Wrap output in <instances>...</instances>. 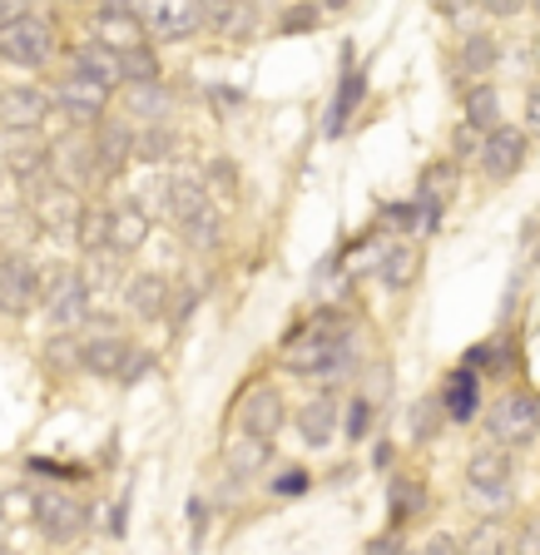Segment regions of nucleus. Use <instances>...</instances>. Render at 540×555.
I'll list each match as a JSON object with an SVG mask.
<instances>
[{
    "label": "nucleus",
    "instance_id": "obj_1",
    "mask_svg": "<svg viewBox=\"0 0 540 555\" xmlns=\"http://www.w3.org/2000/svg\"><path fill=\"white\" fill-rule=\"evenodd\" d=\"M287 358L283 367L298 377H318V382H343L357 367V337L352 333H327V327L298 323L287 333Z\"/></svg>",
    "mask_w": 540,
    "mask_h": 555
},
{
    "label": "nucleus",
    "instance_id": "obj_2",
    "mask_svg": "<svg viewBox=\"0 0 540 555\" xmlns=\"http://www.w3.org/2000/svg\"><path fill=\"white\" fill-rule=\"evenodd\" d=\"M60 55V35L46 15H15V21L0 25V60L15 69H46L50 60Z\"/></svg>",
    "mask_w": 540,
    "mask_h": 555
},
{
    "label": "nucleus",
    "instance_id": "obj_3",
    "mask_svg": "<svg viewBox=\"0 0 540 555\" xmlns=\"http://www.w3.org/2000/svg\"><path fill=\"white\" fill-rule=\"evenodd\" d=\"M25 194H30V204H25V208H30L35 229L46 233V238H55V243L75 238V219H80V208H85L80 189L60 184V179H46V184L25 189Z\"/></svg>",
    "mask_w": 540,
    "mask_h": 555
},
{
    "label": "nucleus",
    "instance_id": "obj_4",
    "mask_svg": "<svg viewBox=\"0 0 540 555\" xmlns=\"http://www.w3.org/2000/svg\"><path fill=\"white\" fill-rule=\"evenodd\" d=\"M35 302H46L50 327H80L90 318V288H85L80 268H50V273H40V298Z\"/></svg>",
    "mask_w": 540,
    "mask_h": 555
},
{
    "label": "nucleus",
    "instance_id": "obj_5",
    "mask_svg": "<svg viewBox=\"0 0 540 555\" xmlns=\"http://www.w3.org/2000/svg\"><path fill=\"white\" fill-rule=\"evenodd\" d=\"M530 159V129L520 125H501L486 129L481 134V150H476V164H481V173L491 179V184H511L520 169H526Z\"/></svg>",
    "mask_w": 540,
    "mask_h": 555
},
{
    "label": "nucleus",
    "instance_id": "obj_6",
    "mask_svg": "<svg viewBox=\"0 0 540 555\" xmlns=\"http://www.w3.org/2000/svg\"><path fill=\"white\" fill-rule=\"evenodd\" d=\"M144 35L150 40H169V46H184L204 30V0H139L134 5Z\"/></svg>",
    "mask_w": 540,
    "mask_h": 555
},
{
    "label": "nucleus",
    "instance_id": "obj_7",
    "mask_svg": "<svg viewBox=\"0 0 540 555\" xmlns=\"http://www.w3.org/2000/svg\"><path fill=\"white\" fill-rule=\"evenodd\" d=\"M55 109H65V119L75 129H94L100 125V115H110V100H115V85L104 80H90V75H75V69H65V80L55 85Z\"/></svg>",
    "mask_w": 540,
    "mask_h": 555
},
{
    "label": "nucleus",
    "instance_id": "obj_8",
    "mask_svg": "<svg viewBox=\"0 0 540 555\" xmlns=\"http://www.w3.org/2000/svg\"><path fill=\"white\" fill-rule=\"evenodd\" d=\"M30 520L50 545H69V541H80V531L90 526V511H85L75 496H65V491H35Z\"/></svg>",
    "mask_w": 540,
    "mask_h": 555
},
{
    "label": "nucleus",
    "instance_id": "obj_9",
    "mask_svg": "<svg viewBox=\"0 0 540 555\" xmlns=\"http://www.w3.org/2000/svg\"><path fill=\"white\" fill-rule=\"evenodd\" d=\"M511 476H516V462H511V451L496 441V447H476L472 462H466V491H472L481 506H506L511 496Z\"/></svg>",
    "mask_w": 540,
    "mask_h": 555
},
{
    "label": "nucleus",
    "instance_id": "obj_10",
    "mask_svg": "<svg viewBox=\"0 0 540 555\" xmlns=\"http://www.w3.org/2000/svg\"><path fill=\"white\" fill-rule=\"evenodd\" d=\"M0 169L21 189H35L50 179V144L40 129H5V150H0Z\"/></svg>",
    "mask_w": 540,
    "mask_h": 555
},
{
    "label": "nucleus",
    "instance_id": "obj_11",
    "mask_svg": "<svg viewBox=\"0 0 540 555\" xmlns=\"http://www.w3.org/2000/svg\"><path fill=\"white\" fill-rule=\"evenodd\" d=\"M90 159H94V179L115 184L119 173L134 164V125L115 115H100V125L90 134Z\"/></svg>",
    "mask_w": 540,
    "mask_h": 555
},
{
    "label": "nucleus",
    "instance_id": "obj_12",
    "mask_svg": "<svg viewBox=\"0 0 540 555\" xmlns=\"http://www.w3.org/2000/svg\"><path fill=\"white\" fill-rule=\"evenodd\" d=\"M491 431L501 437V447H530L540 431V402L530 387H516V392H506L501 402H496L491 412Z\"/></svg>",
    "mask_w": 540,
    "mask_h": 555
},
{
    "label": "nucleus",
    "instance_id": "obj_13",
    "mask_svg": "<svg viewBox=\"0 0 540 555\" xmlns=\"http://www.w3.org/2000/svg\"><path fill=\"white\" fill-rule=\"evenodd\" d=\"M40 298V268L15 248H0V312L5 318H25Z\"/></svg>",
    "mask_w": 540,
    "mask_h": 555
},
{
    "label": "nucleus",
    "instance_id": "obj_14",
    "mask_svg": "<svg viewBox=\"0 0 540 555\" xmlns=\"http://www.w3.org/2000/svg\"><path fill=\"white\" fill-rule=\"evenodd\" d=\"M154 233V219L150 208H139L134 198H119V204H104V248H115V254H139Z\"/></svg>",
    "mask_w": 540,
    "mask_h": 555
},
{
    "label": "nucleus",
    "instance_id": "obj_15",
    "mask_svg": "<svg viewBox=\"0 0 540 555\" xmlns=\"http://www.w3.org/2000/svg\"><path fill=\"white\" fill-rule=\"evenodd\" d=\"M55 115V100L40 85H5L0 90V129H40Z\"/></svg>",
    "mask_w": 540,
    "mask_h": 555
},
{
    "label": "nucleus",
    "instance_id": "obj_16",
    "mask_svg": "<svg viewBox=\"0 0 540 555\" xmlns=\"http://www.w3.org/2000/svg\"><path fill=\"white\" fill-rule=\"evenodd\" d=\"M119 302H125V318H134V323H159L164 308H169V278L164 273H129L125 283H119Z\"/></svg>",
    "mask_w": 540,
    "mask_h": 555
},
{
    "label": "nucleus",
    "instance_id": "obj_17",
    "mask_svg": "<svg viewBox=\"0 0 540 555\" xmlns=\"http://www.w3.org/2000/svg\"><path fill=\"white\" fill-rule=\"evenodd\" d=\"M362 94H368V69H357L352 46H343V75H337V94H333V104H327V139H343V129L352 125Z\"/></svg>",
    "mask_w": 540,
    "mask_h": 555
},
{
    "label": "nucleus",
    "instance_id": "obj_18",
    "mask_svg": "<svg viewBox=\"0 0 540 555\" xmlns=\"http://www.w3.org/2000/svg\"><path fill=\"white\" fill-rule=\"evenodd\" d=\"M437 402H441V416H447V422H461V427H466V422L481 412V372L466 367V362L451 367L447 382H441Z\"/></svg>",
    "mask_w": 540,
    "mask_h": 555
},
{
    "label": "nucleus",
    "instance_id": "obj_19",
    "mask_svg": "<svg viewBox=\"0 0 540 555\" xmlns=\"http://www.w3.org/2000/svg\"><path fill=\"white\" fill-rule=\"evenodd\" d=\"M283 422H287V406H283V392L278 387H254V392L243 397V406H239V431H248V437H268L273 441L278 431H283Z\"/></svg>",
    "mask_w": 540,
    "mask_h": 555
},
{
    "label": "nucleus",
    "instance_id": "obj_20",
    "mask_svg": "<svg viewBox=\"0 0 540 555\" xmlns=\"http://www.w3.org/2000/svg\"><path fill=\"white\" fill-rule=\"evenodd\" d=\"M129 347L134 343H129L119 327H94L90 337H80V367L94 372V377H115Z\"/></svg>",
    "mask_w": 540,
    "mask_h": 555
},
{
    "label": "nucleus",
    "instance_id": "obj_21",
    "mask_svg": "<svg viewBox=\"0 0 540 555\" xmlns=\"http://www.w3.org/2000/svg\"><path fill=\"white\" fill-rule=\"evenodd\" d=\"M50 179H60V184L69 189H85V184H100L94 179V159H90V139H60V144H50Z\"/></svg>",
    "mask_w": 540,
    "mask_h": 555
},
{
    "label": "nucleus",
    "instance_id": "obj_22",
    "mask_svg": "<svg viewBox=\"0 0 540 555\" xmlns=\"http://www.w3.org/2000/svg\"><path fill=\"white\" fill-rule=\"evenodd\" d=\"M208 189H204V179L198 173H179V169H169V179H164V194H159V208H164V219L179 229V223L189 219V214H198V208L208 204Z\"/></svg>",
    "mask_w": 540,
    "mask_h": 555
},
{
    "label": "nucleus",
    "instance_id": "obj_23",
    "mask_svg": "<svg viewBox=\"0 0 540 555\" xmlns=\"http://www.w3.org/2000/svg\"><path fill=\"white\" fill-rule=\"evenodd\" d=\"M179 150H184V134H179L169 119H154V125H134V164H150V169H169Z\"/></svg>",
    "mask_w": 540,
    "mask_h": 555
},
{
    "label": "nucleus",
    "instance_id": "obj_24",
    "mask_svg": "<svg viewBox=\"0 0 540 555\" xmlns=\"http://www.w3.org/2000/svg\"><path fill=\"white\" fill-rule=\"evenodd\" d=\"M337 397L333 392H318V397H308V402L298 406V416H293V427H298V437L308 441L312 451H322L327 441L337 437Z\"/></svg>",
    "mask_w": 540,
    "mask_h": 555
},
{
    "label": "nucleus",
    "instance_id": "obj_25",
    "mask_svg": "<svg viewBox=\"0 0 540 555\" xmlns=\"http://www.w3.org/2000/svg\"><path fill=\"white\" fill-rule=\"evenodd\" d=\"M173 115V90L164 80H134L125 85V119L129 125H154Z\"/></svg>",
    "mask_w": 540,
    "mask_h": 555
},
{
    "label": "nucleus",
    "instance_id": "obj_26",
    "mask_svg": "<svg viewBox=\"0 0 540 555\" xmlns=\"http://www.w3.org/2000/svg\"><path fill=\"white\" fill-rule=\"evenodd\" d=\"M94 40H104L110 50H125L150 40V35H144V21H139L134 5H94Z\"/></svg>",
    "mask_w": 540,
    "mask_h": 555
},
{
    "label": "nucleus",
    "instance_id": "obj_27",
    "mask_svg": "<svg viewBox=\"0 0 540 555\" xmlns=\"http://www.w3.org/2000/svg\"><path fill=\"white\" fill-rule=\"evenodd\" d=\"M65 69H75V75H90V80H104L119 90V55L104 40H80V46L65 50Z\"/></svg>",
    "mask_w": 540,
    "mask_h": 555
},
{
    "label": "nucleus",
    "instance_id": "obj_28",
    "mask_svg": "<svg viewBox=\"0 0 540 555\" xmlns=\"http://www.w3.org/2000/svg\"><path fill=\"white\" fill-rule=\"evenodd\" d=\"M377 283L382 288H391V293H407L416 283V273H422V254H416L412 243H387L377 254Z\"/></svg>",
    "mask_w": 540,
    "mask_h": 555
},
{
    "label": "nucleus",
    "instance_id": "obj_29",
    "mask_svg": "<svg viewBox=\"0 0 540 555\" xmlns=\"http://www.w3.org/2000/svg\"><path fill=\"white\" fill-rule=\"evenodd\" d=\"M80 278H85V288H90V308H94V302L110 298V293L125 283V254H115V248H90Z\"/></svg>",
    "mask_w": 540,
    "mask_h": 555
},
{
    "label": "nucleus",
    "instance_id": "obj_30",
    "mask_svg": "<svg viewBox=\"0 0 540 555\" xmlns=\"http://www.w3.org/2000/svg\"><path fill=\"white\" fill-rule=\"evenodd\" d=\"M173 233H179V243H184L189 254H214V248L223 243V214H219V204L208 198V204L198 208V214H189V219L179 223Z\"/></svg>",
    "mask_w": 540,
    "mask_h": 555
},
{
    "label": "nucleus",
    "instance_id": "obj_31",
    "mask_svg": "<svg viewBox=\"0 0 540 555\" xmlns=\"http://www.w3.org/2000/svg\"><path fill=\"white\" fill-rule=\"evenodd\" d=\"M457 65L466 80H486L491 69H501V40L491 30H476V35H461V50H457Z\"/></svg>",
    "mask_w": 540,
    "mask_h": 555
},
{
    "label": "nucleus",
    "instance_id": "obj_32",
    "mask_svg": "<svg viewBox=\"0 0 540 555\" xmlns=\"http://www.w3.org/2000/svg\"><path fill=\"white\" fill-rule=\"evenodd\" d=\"M268 462H273V441H268V437H248V431H239V437L229 441V451H223V466H229V476H239V481L258 476Z\"/></svg>",
    "mask_w": 540,
    "mask_h": 555
},
{
    "label": "nucleus",
    "instance_id": "obj_33",
    "mask_svg": "<svg viewBox=\"0 0 540 555\" xmlns=\"http://www.w3.org/2000/svg\"><path fill=\"white\" fill-rule=\"evenodd\" d=\"M461 115H466V125L472 129H496L501 125V90H496L491 80H472L466 90H461Z\"/></svg>",
    "mask_w": 540,
    "mask_h": 555
},
{
    "label": "nucleus",
    "instance_id": "obj_34",
    "mask_svg": "<svg viewBox=\"0 0 540 555\" xmlns=\"http://www.w3.org/2000/svg\"><path fill=\"white\" fill-rule=\"evenodd\" d=\"M422 511H426L422 476H391V481H387V516H391V526H412Z\"/></svg>",
    "mask_w": 540,
    "mask_h": 555
},
{
    "label": "nucleus",
    "instance_id": "obj_35",
    "mask_svg": "<svg viewBox=\"0 0 540 555\" xmlns=\"http://www.w3.org/2000/svg\"><path fill=\"white\" fill-rule=\"evenodd\" d=\"M254 25V5L248 0H204V30H219L223 40H239Z\"/></svg>",
    "mask_w": 540,
    "mask_h": 555
},
{
    "label": "nucleus",
    "instance_id": "obj_36",
    "mask_svg": "<svg viewBox=\"0 0 540 555\" xmlns=\"http://www.w3.org/2000/svg\"><path fill=\"white\" fill-rule=\"evenodd\" d=\"M119 55V85H134V80H164V60L154 50V40H139V46L115 50Z\"/></svg>",
    "mask_w": 540,
    "mask_h": 555
},
{
    "label": "nucleus",
    "instance_id": "obj_37",
    "mask_svg": "<svg viewBox=\"0 0 540 555\" xmlns=\"http://www.w3.org/2000/svg\"><path fill=\"white\" fill-rule=\"evenodd\" d=\"M46 362L55 372H80V337H75V327H55V333H50Z\"/></svg>",
    "mask_w": 540,
    "mask_h": 555
},
{
    "label": "nucleus",
    "instance_id": "obj_38",
    "mask_svg": "<svg viewBox=\"0 0 540 555\" xmlns=\"http://www.w3.org/2000/svg\"><path fill=\"white\" fill-rule=\"evenodd\" d=\"M204 189H208V194L233 198V194H239V164H233L229 154H214V159L204 164Z\"/></svg>",
    "mask_w": 540,
    "mask_h": 555
},
{
    "label": "nucleus",
    "instance_id": "obj_39",
    "mask_svg": "<svg viewBox=\"0 0 540 555\" xmlns=\"http://www.w3.org/2000/svg\"><path fill=\"white\" fill-rule=\"evenodd\" d=\"M75 243H80V254L104 248V204H85L80 208V219H75Z\"/></svg>",
    "mask_w": 540,
    "mask_h": 555
},
{
    "label": "nucleus",
    "instance_id": "obj_40",
    "mask_svg": "<svg viewBox=\"0 0 540 555\" xmlns=\"http://www.w3.org/2000/svg\"><path fill=\"white\" fill-rule=\"evenodd\" d=\"M337 422H343L347 441H362L372 427V397H347V412H337Z\"/></svg>",
    "mask_w": 540,
    "mask_h": 555
},
{
    "label": "nucleus",
    "instance_id": "obj_41",
    "mask_svg": "<svg viewBox=\"0 0 540 555\" xmlns=\"http://www.w3.org/2000/svg\"><path fill=\"white\" fill-rule=\"evenodd\" d=\"M318 21H322V5H312V0H293V5L283 11V21H278V30L298 35V30H312Z\"/></svg>",
    "mask_w": 540,
    "mask_h": 555
},
{
    "label": "nucleus",
    "instance_id": "obj_42",
    "mask_svg": "<svg viewBox=\"0 0 540 555\" xmlns=\"http://www.w3.org/2000/svg\"><path fill=\"white\" fill-rule=\"evenodd\" d=\"M466 367H476V372H506L511 367V347H501V343L472 347V352H466Z\"/></svg>",
    "mask_w": 540,
    "mask_h": 555
},
{
    "label": "nucleus",
    "instance_id": "obj_43",
    "mask_svg": "<svg viewBox=\"0 0 540 555\" xmlns=\"http://www.w3.org/2000/svg\"><path fill=\"white\" fill-rule=\"evenodd\" d=\"M312 486V472H303V466H287V472H278L273 481H268V491L273 496H303Z\"/></svg>",
    "mask_w": 540,
    "mask_h": 555
},
{
    "label": "nucleus",
    "instance_id": "obj_44",
    "mask_svg": "<svg viewBox=\"0 0 540 555\" xmlns=\"http://www.w3.org/2000/svg\"><path fill=\"white\" fill-rule=\"evenodd\" d=\"M441 422H447V416H441V402H437V397H432V402H422V406L412 412V431H416V441H432V437H437Z\"/></svg>",
    "mask_w": 540,
    "mask_h": 555
},
{
    "label": "nucleus",
    "instance_id": "obj_45",
    "mask_svg": "<svg viewBox=\"0 0 540 555\" xmlns=\"http://www.w3.org/2000/svg\"><path fill=\"white\" fill-rule=\"evenodd\" d=\"M154 367V352H144V347H129L125 352V362H119V372H115V382H125V387H134L144 372Z\"/></svg>",
    "mask_w": 540,
    "mask_h": 555
},
{
    "label": "nucleus",
    "instance_id": "obj_46",
    "mask_svg": "<svg viewBox=\"0 0 540 555\" xmlns=\"http://www.w3.org/2000/svg\"><path fill=\"white\" fill-rule=\"evenodd\" d=\"M476 150H481V129H472L461 119L457 134H451V154H457V164H461V159H476Z\"/></svg>",
    "mask_w": 540,
    "mask_h": 555
},
{
    "label": "nucleus",
    "instance_id": "obj_47",
    "mask_svg": "<svg viewBox=\"0 0 540 555\" xmlns=\"http://www.w3.org/2000/svg\"><path fill=\"white\" fill-rule=\"evenodd\" d=\"M30 472H40V476H50V481H80V472L75 466H65V462H46V456H30Z\"/></svg>",
    "mask_w": 540,
    "mask_h": 555
},
{
    "label": "nucleus",
    "instance_id": "obj_48",
    "mask_svg": "<svg viewBox=\"0 0 540 555\" xmlns=\"http://www.w3.org/2000/svg\"><path fill=\"white\" fill-rule=\"evenodd\" d=\"M387 219L397 223L402 233H412V229H422V208H416V204H391V208H387Z\"/></svg>",
    "mask_w": 540,
    "mask_h": 555
},
{
    "label": "nucleus",
    "instance_id": "obj_49",
    "mask_svg": "<svg viewBox=\"0 0 540 555\" xmlns=\"http://www.w3.org/2000/svg\"><path fill=\"white\" fill-rule=\"evenodd\" d=\"M526 5H530V0H481V11L491 15V21H516Z\"/></svg>",
    "mask_w": 540,
    "mask_h": 555
},
{
    "label": "nucleus",
    "instance_id": "obj_50",
    "mask_svg": "<svg viewBox=\"0 0 540 555\" xmlns=\"http://www.w3.org/2000/svg\"><path fill=\"white\" fill-rule=\"evenodd\" d=\"M30 496L35 491H25V486L5 491V511H11V520H30Z\"/></svg>",
    "mask_w": 540,
    "mask_h": 555
},
{
    "label": "nucleus",
    "instance_id": "obj_51",
    "mask_svg": "<svg viewBox=\"0 0 540 555\" xmlns=\"http://www.w3.org/2000/svg\"><path fill=\"white\" fill-rule=\"evenodd\" d=\"M472 0H432V11L437 15H451V21H461V11H466Z\"/></svg>",
    "mask_w": 540,
    "mask_h": 555
},
{
    "label": "nucleus",
    "instance_id": "obj_52",
    "mask_svg": "<svg viewBox=\"0 0 540 555\" xmlns=\"http://www.w3.org/2000/svg\"><path fill=\"white\" fill-rule=\"evenodd\" d=\"M25 11H30V0H0V25L15 21V15H25Z\"/></svg>",
    "mask_w": 540,
    "mask_h": 555
},
{
    "label": "nucleus",
    "instance_id": "obj_53",
    "mask_svg": "<svg viewBox=\"0 0 540 555\" xmlns=\"http://www.w3.org/2000/svg\"><path fill=\"white\" fill-rule=\"evenodd\" d=\"M208 100L219 104V109H233V104H243V94H239V90H214Z\"/></svg>",
    "mask_w": 540,
    "mask_h": 555
},
{
    "label": "nucleus",
    "instance_id": "obj_54",
    "mask_svg": "<svg viewBox=\"0 0 540 555\" xmlns=\"http://www.w3.org/2000/svg\"><path fill=\"white\" fill-rule=\"evenodd\" d=\"M189 511H194V541H204V526H208V506H204V501H194V506H189Z\"/></svg>",
    "mask_w": 540,
    "mask_h": 555
},
{
    "label": "nucleus",
    "instance_id": "obj_55",
    "mask_svg": "<svg viewBox=\"0 0 540 555\" xmlns=\"http://www.w3.org/2000/svg\"><path fill=\"white\" fill-rule=\"evenodd\" d=\"M372 466H377V472H387V466H391V441H377V451H372Z\"/></svg>",
    "mask_w": 540,
    "mask_h": 555
},
{
    "label": "nucleus",
    "instance_id": "obj_56",
    "mask_svg": "<svg viewBox=\"0 0 540 555\" xmlns=\"http://www.w3.org/2000/svg\"><path fill=\"white\" fill-rule=\"evenodd\" d=\"M540 125V104H536V90H530L526 94V125H520V129H536Z\"/></svg>",
    "mask_w": 540,
    "mask_h": 555
},
{
    "label": "nucleus",
    "instance_id": "obj_57",
    "mask_svg": "<svg viewBox=\"0 0 540 555\" xmlns=\"http://www.w3.org/2000/svg\"><path fill=\"white\" fill-rule=\"evenodd\" d=\"M322 5H327V11H343V5H352V0H322Z\"/></svg>",
    "mask_w": 540,
    "mask_h": 555
},
{
    "label": "nucleus",
    "instance_id": "obj_58",
    "mask_svg": "<svg viewBox=\"0 0 540 555\" xmlns=\"http://www.w3.org/2000/svg\"><path fill=\"white\" fill-rule=\"evenodd\" d=\"M94 5H139V0H94Z\"/></svg>",
    "mask_w": 540,
    "mask_h": 555
},
{
    "label": "nucleus",
    "instance_id": "obj_59",
    "mask_svg": "<svg viewBox=\"0 0 540 555\" xmlns=\"http://www.w3.org/2000/svg\"><path fill=\"white\" fill-rule=\"evenodd\" d=\"M0 179H5V169H0Z\"/></svg>",
    "mask_w": 540,
    "mask_h": 555
}]
</instances>
